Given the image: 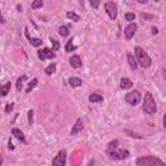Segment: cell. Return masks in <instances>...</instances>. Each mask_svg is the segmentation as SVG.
Returning a JSON list of instances; mask_svg holds the SVG:
<instances>
[{
	"label": "cell",
	"mask_w": 166,
	"mask_h": 166,
	"mask_svg": "<svg viewBox=\"0 0 166 166\" xmlns=\"http://www.w3.org/2000/svg\"><path fill=\"white\" fill-rule=\"evenodd\" d=\"M32 114H34V112L32 110H29V123L32 125Z\"/></svg>",
	"instance_id": "obj_30"
},
{
	"label": "cell",
	"mask_w": 166,
	"mask_h": 166,
	"mask_svg": "<svg viewBox=\"0 0 166 166\" xmlns=\"http://www.w3.org/2000/svg\"><path fill=\"white\" fill-rule=\"evenodd\" d=\"M125 18H126V21H134V19H135V14H134V13H126Z\"/></svg>",
	"instance_id": "obj_26"
},
{
	"label": "cell",
	"mask_w": 166,
	"mask_h": 166,
	"mask_svg": "<svg viewBox=\"0 0 166 166\" xmlns=\"http://www.w3.org/2000/svg\"><path fill=\"white\" fill-rule=\"evenodd\" d=\"M55 56H56V55L53 53V51L48 50V48H43V50L38 51V57H39V60H42V61L47 60V58H55Z\"/></svg>",
	"instance_id": "obj_8"
},
{
	"label": "cell",
	"mask_w": 166,
	"mask_h": 166,
	"mask_svg": "<svg viewBox=\"0 0 166 166\" xmlns=\"http://www.w3.org/2000/svg\"><path fill=\"white\" fill-rule=\"evenodd\" d=\"M138 3H140V4H147L148 0H138Z\"/></svg>",
	"instance_id": "obj_34"
},
{
	"label": "cell",
	"mask_w": 166,
	"mask_h": 166,
	"mask_svg": "<svg viewBox=\"0 0 166 166\" xmlns=\"http://www.w3.org/2000/svg\"><path fill=\"white\" fill-rule=\"evenodd\" d=\"M77 50V47L74 45L73 43V39H70L69 42H66V45H65V51L66 52H73V51H75Z\"/></svg>",
	"instance_id": "obj_19"
},
{
	"label": "cell",
	"mask_w": 166,
	"mask_h": 166,
	"mask_svg": "<svg viewBox=\"0 0 166 166\" xmlns=\"http://www.w3.org/2000/svg\"><path fill=\"white\" fill-rule=\"evenodd\" d=\"M132 87V82L129 79V78H122L121 79V88L123 90H129Z\"/></svg>",
	"instance_id": "obj_14"
},
{
	"label": "cell",
	"mask_w": 166,
	"mask_h": 166,
	"mask_svg": "<svg viewBox=\"0 0 166 166\" xmlns=\"http://www.w3.org/2000/svg\"><path fill=\"white\" fill-rule=\"evenodd\" d=\"M143 17H144V18H152V16H149V14H143Z\"/></svg>",
	"instance_id": "obj_36"
},
{
	"label": "cell",
	"mask_w": 166,
	"mask_h": 166,
	"mask_svg": "<svg viewBox=\"0 0 166 166\" xmlns=\"http://www.w3.org/2000/svg\"><path fill=\"white\" fill-rule=\"evenodd\" d=\"M88 100L91 103H101L103 101V96L99 95V93H91Z\"/></svg>",
	"instance_id": "obj_16"
},
{
	"label": "cell",
	"mask_w": 166,
	"mask_h": 166,
	"mask_svg": "<svg viewBox=\"0 0 166 166\" xmlns=\"http://www.w3.org/2000/svg\"><path fill=\"white\" fill-rule=\"evenodd\" d=\"M110 160H126L130 157V152L127 149H114V151L108 152Z\"/></svg>",
	"instance_id": "obj_4"
},
{
	"label": "cell",
	"mask_w": 166,
	"mask_h": 166,
	"mask_svg": "<svg viewBox=\"0 0 166 166\" xmlns=\"http://www.w3.org/2000/svg\"><path fill=\"white\" fill-rule=\"evenodd\" d=\"M136 30H138L136 24H130V25L126 26L125 27V37H126V39H131L135 35Z\"/></svg>",
	"instance_id": "obj_9"
},
{
	"label": "cell",
	"mask_w": 166,
	"mask_h": 166,
	"mask_svg": "<svg viewBox=\"0 0 166 166\" xmlns=\"http://www.w3.org/2000/svg\"><path fill=\"white\" fill-rule=\"evenodd\" d=\"M26 79H27V77H26V75H22V77H19L18 79H17V90L18 91L22 90V84H24V82H25Z\"/></svg>",
	"instance_id": "obj_23"
},
{
	"label": "cell",
	"mask_w": 166,
	"mask_h": 166,
	"mask_svg": "<svg viewBox=\"0 0 166 166\" xmlns=\"http://www.w3.org/2000/svg\"><path fill=\"white\" fill-rule=\"evenodd\" d=\"M51 43L53 44V51H57L58 48H60V45H58L57 40H55V39H52V38H51Z\"/></svg>",
	"instance_id": "obj_28"
},
{
	"label": "cell",
	"mask_w": 166,
	"mask_h": 166,
	"mask_svg": "<svg viewBox=\"0 0 166 166\" xmlns=\"http://www.w3.org/2000/svg\"><path fill=\"white\" fill-rule=\"evenodd\" d=\"M44 71H45V74H47V75H52V74L56 73V65H55V64L48 65V66L45 68Z\"/></svg>",
	"instance_id": "obj_20"
},
{
	"label": "cell",
	"mask_w": 166,
	"mask_h": 166,
	"mask_svg": "<svg viewBox=\"0 0 166 166\" xmlns=\"http://www.w3.org/2000/svg\"><path fill=\"white\" fill-rule=\"evenodd\" d=\"M66 16H68V18H70V19H73V21H79V19H80V17H79V16H78L77 14V13H74V12H68L66 13Z\"/></svg>",
	"instance_id": "obj_24"
},
{
	"label": "cell",
	"mask_w": 166,
	"mask_h": 166,
	"mask_svg": "<svg viewBox=\"0 0 166 166\" xmlns=\"http://www.w3.org/2000/svg\"><path fill=\"white\" fill-rule=\"evenodd\" d=\"M135 56H136V61H138L143 68L151 66V64H152L151 57L148 56V53L143 50L142 47H135Z\"/></svg>",
	"instance_id": "obj_2"
},
{
	"label": "cell",
	"mask_w": 166,
	"mask_h": 166,
	"mask_svg": "<svg viewBox=\"0 0 166 166\" xmlns=\"http://www.w3.org/2000/svg\"><path fill=\"white\" fill-rule=\"evenodd\" d=\"M12 135H14L16 138H17L21 143H24V144L26 143V139H25V136H24V134H22L21 130H18V129H13V130H12Z\"/></svg>",
	"instance_id": "obj_12"
},
{
	"label": "cell",
	"mask_w": 166,
	"mask_h": 166,
	"mask_svg": "<svg viewBox=\"0 0 166 166\" xmlns=\"http://www.w3.org/2000/svg\"><path fill=\"white\" fill-rule=\"evenodd\" d=\"M90 4H91V6H93V8H97V6H99V1H97V0H91Z\"/></svg>",
	"instance_id": "obj_29"
},
{
	"label": "cell",
	"mask_w": 166,
	"mask_h": 166,
	"mask_svg": "<svg viewBox=\"0 0 166 166\" xmlns=\"http://www.w3.org/2000/svg\"><path fill=\"white\" fill-rule=\"evenodd\" d=\"M82 130H83V122H82V119H80V118H78L77 122H75V125H74V127L71 129L70 135H77L78 132L82 131Z\"/></svg>",
	"instance_id": "obj_10"
},
{
	"label": "cell",
	"mask_w": 166,
	"mask_h": 166,
	"mask_svg": "<svg viewBox=\"0 0 166 166\" xmlns=\"http://www.w3.org/2000/svg\"><path fill=\"white\" fill-rule=\"evenodd\" d=\"M126 132H127V134H130V136H132V138H139V139H140V138H142V136H140V135H136V134H132V132H131V131H129V130H127V131H126Z\"/></svg>",
	"instance_id": "obj_31"
},
{
	"label": "cell",
	"mask_w": 166,
	"mask_h": 166,
	"mask_svg": "<svg viewBox=\"0 0 166 166\" xmlns=\"http://www.w3.org/2000/svg\"><path fill=\"white\" fill-rule=\"evenodd\" d=\"M37 83H38V79L37 78H34V79L31 80L30 83H29V86H27V88H26V93H30L31 92V90L34 88L35 86H37Z\"/></svg>",
	"instance_id": "obj_22"
},
{
	"label": "cell",
	"mask_w": 166,
	"mask_h": 166,
	"mask_svg": "<svg viewBox=\"0 0 166 166\" xmlns=\"http://www.w3.org/2000/svg\"><path fill=\"white\" fill-rule=\"evenodd\" d=\"M70 65L73 68H75V69H78V68L82 66V60H80L79 56H77V55H73V56L70 57Z\"/></svg>",
	"instance_id": "obj_11"
},
{
	"label": "cell",
	"mask_w": 166,
	"mask_h": 166,
	"mask_svg": "<svg viewBox=\"0 0 166 166\" xmlns=\"http://www.w3.org/2000/svg\"><path fill=\"white\" fill-rule=\"evenodd\" d=\"M105 11L108 13L110 19H116L117 18V5L114 1H106L105 3Z\"/></svg>",
	"instance_id": "obj_7"
},
{
	"label": "cell",
	"mask_w": 166,
	"mask_h": 166,
	"mask_svg": "<svg viewBox=\"0 0 166 166\" xmlns=\"http://www.w3.org/2000/svg\"><path fill=\"white\" fill-rule=\"evenodd\" d=\"M8 148L9 149H14V147H13V144H12V142H11V139H9V142H8Z\"/></svg>",
	"instance_id": "obj_32"
},
{
	"label": "cell",
	"mask_w": 166,
	"mask_h": 166,
	"mask_svg": "<svg viewBox=\"0 0 166 166\" xmlns=\"http://www.w3.org/2000/svg\"><path fill=\"white\" fill-rule=\"evenodd\" d=\"M26 37H27L29 40H30V44L34 45V47H39V45H42V43H43V42H42V39H39V38H30L27 32H26Z\"/></svg>",
	"instance_id": "obj_17"
},
{
	"label": "cell",
	"mask_w": 166,
	"mask_h": 166,
	"mask_svg": "<svg viewBox=\"0 0 166 166\" xmlns=\"http://www.w3.org/2000/svg\"><path fill=\"white\" fill-rule=\"evenodd\" d=\"M158 30H157V27H152V34H157Z\"/></svg>",
	"instance_id": "obj_33"
},
{
	"label": "cell",
	"mask_w": 166,
	"mask_h": 166,
	"mask_svg": "<svg viewBox=\"0 0 166 166\" xmlns=\"http://www.w3.org/2000/svg\"><path fill=\"white\" fill-rule=\"evenodd\" d=\"M138 166H166L160 158L153 157V156H144L136 160Z\"/></svg>",
	"instance_id": "obj_3"
},
{
	"label": "cell",
	"mask_w": 166,
	"mask_h": 166,
	"mask_svg": "<svg viewBox=\"0 0 166 166\" xmlns=\"http://www.w3.org/2000/svg\"><path fill=\"white\" fill-rule=\"evenodd\" d=\"M125 100H126V103L130 104V105H138L139 103H140V100H142V95H140V92L139 91H131V92H129L127 95H126L125 97Z\"/></svg>",
	"instance_id": "obj_5"
},
{
	"label": "cell",
	"mask_w": 166,
	"mask_h": 166,
	"mask_svg": "<svg viewBox=\"0 0 166 166\" xmlns=\"http://www.w3.org/2000/svg\"><path fill=\"white\" fill-rule=\"evenodd\" d=\"M164 127L166 129V114L164 116Z\"/></svg>",
	"instance_id": "obj_35"
},
{
	"label": "cell",
	"mask_w": 166,
	"mask_h": 166,
	"mask_svg": "<svg viewBox=\"0 0 166 166\" xmlns=\"http://www.w3.org/2000/svg\"><path fill=\"white\" fill-rule=\"evenodd\" d=\"M9 91H11V82H6L5 84H3L1 86V95H3V97H5L6 95H8Z\"/></svg>",
	"instance_id": "obj_18"
},
{
	"label": "cell",
	"mask_w": 166,
	"mask_h": 166,
	"mask_svg": "<svg viewBox=\"0 0 166 166\" xmlns=\"http://www.w3.org/2000/svg\"><path fill=\"white\" fill-rule=\"evenodd\" d=\"M82 83H83L82 79H80V78H77V77H71L69 79V84L71 87H79Z\"/></svg>",
	"instance_id": "obj_15"
},
{
	"label": "cell",
	"mask_w": 166,
	"mask_h": 166,
	"mask_svg": "<svg viewBox=\"0 0 166 166\" xmlns=\"http://www.w3.org/2000/svg\"><path fill=\"white\" fill-rule=\"evenodd\" d=\"M143 110L147 114H155L157 110V105H156V100L153 99L151 92H145L144 96V104H143Z\"/></svg>",
	"instance_id": "obj_1"
},
{
	"label": "cell",
	"mask_w": 166,
	"mask_h": 166,
	"mask_svg": "<svg viewBox=\"0 0 166 166\" xmlns=\"http://www.w3.org/2000/svg\"><path fill=\"white\" fill-rule=\"evenodd\" d=\"M66 165V152L64 151H60L57 153V156L53 158L52 161V166H65Z\"/></svg>",
	"instance_id": "obj_6"
},
{
	"label": "cell",
	"mask_w": 166,
	"mask_h": 166,
	"mask_svg": "<svg viewBox=\"0 0 166 166\" xmlns=\"http://www.w3.org/2000/svg\"><path fill=\"white\" fill-rule=\"evenodd\" d=\"M13 106H14V104H13V103H9V104H6V106H5V113H6V114H9V113L12 112Z\"/></svg>",
	"instance_id": "obj_27"
},
{
	"label": "cell",
	"mask_w": 166,
	"mask_h": 166,
	"mask_svg": "<svg viewBox=\"0 0 166 166\" xmlns=\"http://www.w3.org/2000/svg\"><path fill=\"white\" fill-rule=\"evenodd\" d=\"M42 6H43V1H42V0H37V1H34L31 4L32 9H38V8H42Z\"/></svg>",
	"instance_id": "obj_25"
},
{
	"label": "cell",
	"mask_w": 166,
	"mask_h": 166,
	"mask_svg": "<svg viewBox=\"0 0 166 166\" xmlns=\"http://www.w3.org/2000/svg\"><path fill=\"white\" fill-rule=\"evenodd\" d=\"M127 61H129L130 68H131V69H134V70H136V68H138V61H136V58L132 56L131 53L127 55Z\"/></svg>",
	"instance_id": "obj_13"
},
{
	"label": "cell",
	"mask_w": 166,
	"mask_h": 166,
	"mask_svg": "<svg viewBox=\"0 0 166 166\" xmlns=\"http://www.w3.org/2000/svg\"><path fill=\"white\" fill-rule=\"evenodd\" d=\"M69 26H61L60 29H58V34L61 35V37H68V35H69Z\"/></svg>",
	"instance_id": "obj_21"
}]
</instances>
